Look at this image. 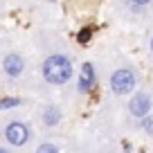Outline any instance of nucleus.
Wrapping results in <instances>:
<instances>
[{"label": "nucleus", "mask_w": 153, "mask_h": 153, "mask_svg": "<svg viewBox=\"0 0 153 153\" xmlns=\"http://www.w3.org/2000/svg\"><path fill=\"white\" fill-rule=\"evenodd\" d=\"M72 63L68 56L63 54H52V56L45 59L43 63V79L52 86H61V83L70 81L72 79Z\"/></svg>", "instance_id": "f257e3e1"}, {"label": "nucleus", "mask_w": 153, "mask_h": 153, "mask_svg": "<svg viewBox=\"0 0 153 153\" xmlns=\"http://www.w3.org/2000/svg\"><path fill=\"white\" fill-rule=\"evenodd\" d=\"M135 86H137V79H135L133 70L122 68V70H115L113 76H110V90L115 95H128V92L135 90Z\"/></svg>", "instance_id": "f03ea898"}, {"label": "nucleus", "mask_w": 153, "mask_h": 153, "mask_svg": "<svg viewBox=\"0 0 153 153\" xmlns=\"http://www.w3.org/2000/svg\"><path fill=\"white\" fill-rule=\"evenodd\" d=\"M5 140L9 144H14V146H23V144H27V140H29V128L23 124V122H11V124H7V128H5Z\"/></svg>", "instance_id": "7ed1b4c3"}, {"label": "nucleus", "mask_w": 153, "mask_h": 153, "mask_svg": "<svg viewBox=\"0 0 153 153\" xmlns=\"http://www.w3.org/2000/svg\"><path fill=\"white\" fill-rule=\"evenodd\" d=\"M128 113L137 120H144L146 115H151V97L146 92H137L133 95V99L128 101Z\"/></svg>", "instance_id": "20e7f679"}, {"label": "nucleus", "mask_w": 153, "mask_h": 153, "mask_svg": "<svg viewBox=\"0 0 153 153\" xmlns=\"http://www.w3.org/2000/svg\"><path fill=\"white\" fill-rule=\"evenodd\" d=\"M2 68H5V72L9 76H20L25 70V61L20 54H7L5 59H2Z\"/></svg>", "instance_id": "39448f33"}, {"label": "nucleus", "mask_w": 153, "mask_h": 153, "mask_svg": "<svg viewBox=\"0 0 153 153\" xmlns=\"http://www.w3.org/2000/svg\"><path fill=\"white\" fill-rule=\"evenodd\" d=\"M95 83V70L90 63H83L81 68V76H79V92H88Z\"/></svg>", "instance_id": "423d86ee"}, {"label": "nucleus", "mask_w": 153, "mask_h": 153, "mask_svg": "<svg viewBox=\"0 0 153 153\" xmlns=\"http://www.w3.org/2000/svg\"><path fill=\"white\" fill-rule=\"evenodd\" d=\"M43 122H45V126H56L61 122V110L56 106H48L43 113Z\"/></svg>", "instance_id": "0eeeda50"}, {"label": "nucleus", "mask_w": 153, "mask_h": 153, "mask_svg": "<svg viewBox=\"0 0 153 153\" xmlns=\"http://www.w3.org/2000/svg\"><path fill=\"white\" fill-rule=\"evenodd\" d=\"M36 153H59V149H56V144H52V142H43V144H38Z\"/></svg>", "instance_id": "6e6552de"}, {"label": "nucleus", "mask_w": 153, "mask_h": 153, "mask_svg": "<svg viewBox=\"0 0 153 153\" xmlns=\"http://www.w3.org/2000/svg\"><path fill=\"white\" fill-rule=\"evenodd\" d=\"M20 99H16V97H9V99H2L0 101V110H7V108H14V106H18Z\"/></svg>", "instance_id": "1a4fd4ad"}, {"label": "nucleus", "mask_w": 153, "mask_h": 153, "mask_svg": "<svg viewBox=\"0 0 153 153\" xmlns=\"http://www.w3.org/2000/svg\"><path fill=\"white\" fill-rule=\"evenodd\" d=\"M142 128L146 131L149 135H153V115H146V117L142 120Z\"/></svg>", "instance_id": "9d476101"}, {"label": "nucleus", "mask_w": 153, "mask_h": 153, "mask_svg": "<svg viewBox=\"0 0 153 153\" xmlns=\"http://www.w3.org/2000/svg\"><path fill=\"white\" fill-rule=\"evenodd\" d=\"M88 38H90V29H81V34H79V43H86V41H88Z\"/></svg>", "instance_id": "9b49d317"}, {"label": "nucleus", "mask_w": 153, "mask_h": 153, "mask_svg": "<svg viewBox=\"0 0 153 153\" xmlns=\"http://www.w3.org/2000/svg\"><path fill=\"white\" fill-rule=\"evenodd\" d=\"M149 2H151V0H133V5H140V7H142V5H149Z\"/></svg>", "instance_id": "f8f14e48"}, {"label": "nucleus", "mask_w": 153, "mask_h": 153, "mask_svg": "<svg viewBox=\"0 0 153 153\" xmlns=\"http://www.w3.org/2000/svg\"><path fill=\"white\" fill-rule=\"evenodd\" d=\"M0 153H9V151H7V149H2V146H0Z\"/></svg>", "instance_id": "ddd939ff"}, {"label": "nucleus", "mask_w": 153, "mask_h": 153, "mask_svg": "<svg viewBox=\"0 0 153 153\" xmlns=\"http://www.w3.org/2000/svg\"><path fill=\"white\" fill-rule=\"evenodd\" d=\"M151 50H153V38H151Z\"/></svg>", "instance_id": "4468645a"}]
</instances>
